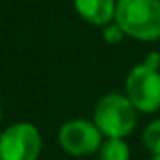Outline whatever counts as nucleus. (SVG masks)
<instances>
[{
	"label": "nucleus",
	"mask_w": 160,
	"mask_h": 160,
	"mask_svg": "<svg viewBox=\"0 0 160 160\" xmlns=\"http://www.w3.org/2000/svg\"><path fill=\"white\" fill-rule=\"evenodd\" d=\"M124 91L134 108L141 113H154L160 109V55L149 57L136 64L124 81Z\"/></svg>",
	"instance_id": "nucleus-1"
},
{
	"label": "nucleus",
	"mask_w": 160,
	"mask_h": 160,
	"mask_svg": "<svg viewBox=\"0 0 160 160\" xmlns=\"http://www.w3.org/2000/svg\"><path fill=\"white\" fill-rule=\"evenodd\" d=\"M115 23L139 42L160 38V0H117Z\"/></svg>",
	"instance_id": "nucleus-2"
},
{
	"label": "nucleus",
	"mask_w": 160,
	"mask_h": 160,
	"mask_svg": "<svg viewBox=\"0 0 160 160\" xmlns=\"http://www.w3.org/2000/svg\"><path fill=\"white\" fill-rule=\"evenodd\" d=\"M92 121L106 139H124L134 132L138 124V109L134 108L126 94L109 92L98 100Z\"/></svg>",
	"instance_id": "nucleus-3"
},
{
	"label": "nucleus",
	"mask_w": 160,
	"mask_h": 160,
	"mask_svg": "<svg viewBox=\"0 0 160 160\" xmlns=\"http://www.w3.org/2000/svg\"><path fill=\"white\" fill-rule=\"evenodd\" d=\"M42 134L32 122H15L0 134V160H38Z\"/></svg>",
	"instance_id": "nucleus-4"
},
{
	"label": "nucleus",
	"mask_w": 160,
	"mask_h": 160,
	"mask_svg": "<svg viewBox=\"0 0 160 160\" xmlns=\"http://www.w3.org/2000/svg\"><path fill=\"white\" fill-rule=\"evenodd\" d=\"M102 132L94 124V121L72 119L64 122L58 130V143L64 152L72 156H87L98 152L102 147Z\"/></svg>",
	"instance_id": "nucleus-5"
},
{
	"label": "nucleus",
	"mask_w": 160,
	"mask_h": 160,
	"mask_svg": "<svg viewBox=\"0 0 160 160\" xmlns=\"http://www.w3.org/2000/svg\"><path fill=\"white\" fill-rule=\"evenodd\" d=\"M73 8L87 23L106 27L115 21L117 0H73Z\"/></svg>",
	"instance_id": "nucleus-6"
},
{
	"label": "nucleus",
	"mask_w": 160,
	"mask_h": 160,
	"mask_svg": "<svg viewBox=\"0 0 160 160\" xmlns=\"http://www.w3.org/2000/svg\"><path fill=\"white\" fill-rule=\"evenodd\" d=\"M98 160H130V149L124 139L108 138L98 149Z\"/></svg>",
	"instance_id": "nucleus-7"
},
{
	"label": "nucleus",
	"mask_w": 160,
	"mask_h": 160,
	"mask_svg": "<svg viewBox=\"0 0 160 160\" xmlns=\"http://www.w3.org/2000/svg\"><path fill=\"white\" fill-rule=\"evenodd\" d=\"M143 145L152 156L160 154V119H154L145 126V130H143Z\"/></svg>",
	"instance_id": "nucleus-8"
},
{
	"label": "nucleus",
	"mask_w": 160,
	"mask_h": 160,
	"mask_svg": "<svg viewBox=\"0 0 160 160\" xmlns=\"http://www.w3.org/2000/svg\"><path fill=\"white\" fill-rule=\"evenodd\" d=\"M124 36H126L124 30H122L115 21L104 27V40H106L108 43H119V42H122Z\"/></svg>",
	"instance_id": "nucleus-9"
},
{
	"label": "nucleus",
	"mask_w": 160,
	"mask_h": 160,
	"mask_svg": "<svg viewBox=\"0 0 160 160\" xmlns=\"http://www.w3.org/2000/svg\"><path fill=\"white\" fill-rule=\"evenodd\" d=\"M0 121H2V102H0Z\"/></svg>",
	"instance_id": "nucleus-10"
},
{
	"label": "nucleus",
	"mask_w": 160,
	"mask_h": 160,
	"mask_svg": "<svg viewBox=\"0 0 160 160\" xmlns=\"http://www.w3.org/2000/svg\"><path fill=\"white\" fill-rule=\"evenodd\" d=\"M151 160H160V154H156V156H152Z\"/></svg>",
	"instance_id": "nucleus-11"
}]
</instances>
